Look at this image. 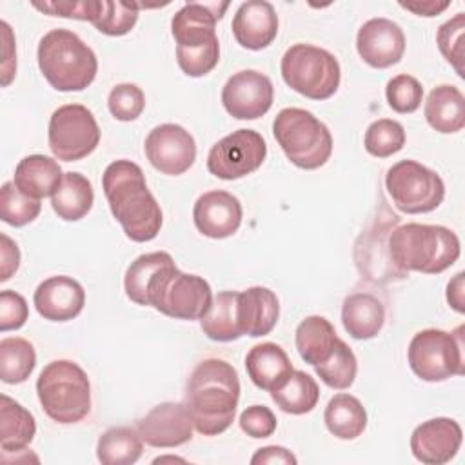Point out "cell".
I'll use <instances>...</instances> for the list:
<instances>
[{
	"label": "cell",
	"instance_id": "48",
	"mask_svg": "<svg viewBox=\"0 0 465 465\" xmlns=\"http://www.w3.org/2000/svg\"><path fill=\"white\" fill-rule=\"evenodd\" d=\"M2 38H4V60H2V85H9V82L16 74V51L13 33L7 22H0Z\"/></svg>",
	"mask_w": 465,
	"mask_h": 465
},
{
	"label": "cell",
	"instance_id": "12",
	"mask_svg": "<svg viewBox=\"0 0 465 465\" xmlns=\"http://www.w3.org/2000/svg\"><path fill=\"white\" fill-rule=\"evenodd\" d=\"M267 156V143L254 129H238L218 140L207 154V169L220 180H238L254 173Z\"/></svg>",
	"mask_w": 465,
	"mask_h": 465
},
{
	"label": "cell",
	"instance_id": "34",
	"mask_svg": "<svg viewBox=\"0 0 465 465\" xmlns=\"http://www.w3.org/2000/svg\"><path fill=\"white\" fill-rule=\"evenodd\" d=\"M36 365V352L25 338L11 336L0 341V380L4 383L25 381Z\"/></svg>",
	"mask_w": 465,
	"mask_h": 465
},
{
	"label": "cell",
	"instance_id": "39",
	"mask_svg": "<svg viewBox=\"0 0 465 465\" xmlns=\"http://www.w3.org/2000/svg\"><path fill=\"white\" fill-rule=\"evenodd\" d=\"M138 4L129 2H109L100 0L98 16L93 20V25L109 36L127 35L138 22Z\"/></svg>",
	"mask_w": 465,
	"mask_h": 465
},
{
	"label": "cell",
	"instance_id": "4",
	"mask_svg": "<svg viewBox=\"0 0 465 465\" xmlns=\"http://www.w3.org/2000/svg\"><path fill=\"white\" fill-rule=\"evenodd\" d=\"M36 58L44 78L56 91H84L96 78V54L69 29L45 33L38 44Z\"/></svg>",
	"mask_w": 465,
	"mask_h": 465
},
{
	"label": "cell",
	"instance_id": "44",
	"mask_svg": "<svg viewBox=\"0 0 465 465\" xmlns=\"http://www.w3.org/2000/svg\"><path fill=\"white\" fill-rule=\"evenodd\" d=\"M33 7L47 13L51 16H64V18H74V20H85L91 22L98 16L100 11V0H84V2H33Z\"/></svg>",
	"mask_w": 465,
	"mask_h": 465
},
{
	"label": "cell",
	"instance_id": "40",
	"mask_svg": "<svg viewBox=\"0 0 465 465\" xmlns=\"http://www.w3.org/2000/svg\"><path fill=\"white\" fill-rule=\"evenodd\" d=\"M385 96L392 111L400 114H409L421 105L423 87L411 74H396L387 82Z\"/></svg>",
	"mask_w": 465,
	"mask_h": 465
},
{
	"label": "cell",
	"instance_id": "36",
	"mask_svg": "<svg viewBox=\"0 0 465 465\" xmlns=\"http://www.w3.org/2000/svg\"><path fill=\"white\" fill-rule=\"evenodd\" d=\"M173 256L165 251H154L147 254H140L125 271L124 278V289L131 302L143 305L145 303V289L149 280L154 276V272L163 267L167 262H171Z\"/></svg>",
	"mask_w": 465,
	"mask_h": 465
},
{
	"label": "cell",
	"instance_id": "1",
	"mask_svg": "<svg viewBox=\"0 0 465 465\" xmlns=\"http://www.w3.org/2000/svg\"><path fill=\"white\" fill-rule=\"evenodd\" d=\"M109 209L133 242H151L162 229V209L145 183L143 171L131 160L111 162L102 174Z\"/></svg>",
	"mask_w": 465,
	"mask_h": 465
},
{
	"label": "cell",
	"instance_id": "18",
	"mask_svg": "<svg viewBox=\"0 0 465 465\" xmlns=\"http://www.w3.org/2000/svg\"><path fill=\"white\" fill-rule=\"evenodd\" d=\"M242 203L227 191L203 193L193 209L196 229L214 240L232 236L242 223Z\"/></svg>",
	"mask_w": 465,
	"mask_h": 465
},
{
	"label": "cell",
	"instance_id": "37",
	"mask_svg": "<svg viewBox=\"0 0 465 465\" xmlns=\"http://www.w3.org/2000/svg\"><path fill=\"white\" fill-rule=\"evenodd\" d=\"M363 145L365 151L376 158L392 156L405 145L403 125L391 118H380L367 127Z\"/></svg>",
	"mask_w": 465,
	"mask_h": 465
},
{
	"label": "cell",
	"instance_id": "32",
	"mask_svg": "<svg viewBox=\"0 0 465 465\" xmlns=\"http://www.w3.org/2000/svg\"><path fill=\"white\" fill-rule=\"evenodd\" d=\"M272 401L287 414H307L320 400V387L316 380L303 372L292 371L282 387L271 392Z\"/></svg>",
	"mask_w": 465,
	"mask_h": 465
},
{
	"label": "cell",
	"instance_id": "17",
	"mask_svg": "<svg viewBox=\"0 0 465 465\" xmlns=\"http://www.w3.org/2000/svg\"><path fill=\"white\" fill-rule=\"evenodd\" d=\"M461 427L450 418H430L420 423L411 434L412 456L427 465L450 461L461 447Z\"/></svg>",
	"mask_w": 465,
	"mask_h": 465
},
{
	"label": "cell",
	"instance_id": "51",
	"mask_svg": "<svg viewBox=\"0 0 465 465\" xmlns=\"http://www.w3.org/2000/svg\"><path fill=\"white\" fill-rule=\"evenodd\" d=\"M447 302L449 305L458 311L465 312V302H463V272H458L447 285Z\"/></svg>",
	"mask_w": 465,
	"mask_h": 465
},
{
	"label": "cell",
	"instance_id": "13",
	"mask_svg": "<svg viewBox=\"0 0 465 465\" xmlns=\"http://www.w3.org/2000/svg\"><path fill=\"white\" fill-rule=\"evenodd\" d=\"M143 149L151 165L169 176L183 174L196 160V142L178 124L156 125L147 134Z\"/></svg>",
	"mask_w": 465,
	"mask_h": 465
},
{
	"label": "cell",
	"instance_id": "5",
	"mask_svg": "<svg viewBox=\"0 0 465 465\" xmlns=\"http://www.w3.org/2000/svg\"><path fill=\"white\" fill-rule=\"evenodd\" d=\"M36 394L44 412L64 425L84 420L91 411L89 378L71 360L49 361L36 380Z\"/></svg>",
	"mask_w": 465,
	"mask_h": 465
},
{
	"label": "cell",
	"instance_id": "24",
	"mask_svg": "<svg viewBox=\"0 0 465 465\" xmlns=\"http://www.w3.org/2000/svg\"><path fill=\"white\" fill-rule=\"evenodd\" d=\"M64 178L58 162L45 154H29L22 158L15 169L13 183L18 191L33 200L53 196Z\"/></svg>",
	"mask_w": 465,
	"mask_h": 465
},
{
	"label": "cell",
	"instance_id": "20",
	"mask_svg": "<svg viewBox=\"0 0 465 465\" xmlns=\"http://www.w3.org/2000/svg\"><path fill=\"white\" fill-rule=\"evenodd\" d=\"M223 4H183L171 20V31L176 40V47H198L216 42V22L227 9Z\"/></svg>",
	"mask_w": 465,
	"mask_h": 465
},
{
	"label": "cell",
	"instance_id": "29",
	"mask_svg": "<svg viewBox=\"0 0 465 465\" xmlns=\"http://www.w3.org/2000/svg\"><path fill=\"white\" fill-rule=\"evenodd\" d=\"M36 423L33 414L7 394L0 396V447L4 452L25 450L33 441Z\"/></svg>",
	"mask_w": 465,
	"mask_h": 465
},
{
	"label": "cell",
	"instance_id": "43",
	"mask_svg": "<svg viewBox=\"0 0 465 465\" xmlns=\"http://www.w3.org/2000/svg\"><path fill=\"white\" fill-rule=\"evenodd\" d=\"M220 60V42H211L198 47H176V62L180 69L193 78L211 73Z\"/></svg>",
	"mask_w": 465,
	"mask_h": 465
},
{
	"label": "cell",
	"instance_id": "14",
	"mask_svg": "<svg viewBox=\"0 0 465 465\" xmlns=\"http://www.w3.org/2000/svg\"><path fill=\"white\" fill-rule=\"evenodd\" d=\"M274 100V87L267 74L243 69L234 73L222 89V104L236 120H256L263 116Z\"/></svg>",
	"mask_w": 465,
	"mask_h": 465
},
{
	"label": "cell",
	"instance_id": "16",
	"mask_svg": "<svg viewBox=\"0 0 465 465\" xmlns=\"http://www.w3.org/2000/svg\"><path fill=\"white\" fill-rule=\"evenodd\" d=\"M356 49L367 65L387 69L405 53L403 29L389 18H371L358 29Z\"/></svg>",
	"mask_w": 465,
	"mask_h": 465
},
{
	"label": "cell",
	"instance_id": "21",
	"mask_svg": "<svg viewBox=\"0 0 465 465\" xmlns=\"http://www.w3.org/2000/svg\"><path fill=\"white\" fill-rule=\"evenodd\" d=\"M232 35L236 42L251 51L265 49L278 35V15L265 0H247L240 4L232 16Z\"/></svg>",
	"mask_w": 465,
	"mask_h": 465
},
{
	"label": "cell",
	"instance_id": "31",
	"mask_svg": "<svg viewBox=\"0 0 465 465\" xmlns=\"http://www.w3.org/2000/svg\"><path fill=\"white\" fill-rule=\"evenodd\" d=\"M200 327L203 334L214 341H232L243 336L238 322V292H218L207 314L200 320Z\"/></svg>",
	"mask_w": 465,
	"mask_h": 465
},
{
	"label": "cell",
	"instance_id": "8",
	"mask_svg": "<svg viewBox=\"0 0 465 465\" xmlns=\"http://www.w3.org/2000/svg\"><path fill=\"white\" fill-rule=\"evenodd\" d=\"M283 82L311 100L331 98L341 80L340 62L327 49L311 44L291 45L280 64Z\"/></svg>",
	"mask_w": 465,
	"mask_h": 465
},
{
	"label": "cell",
	"instance_id": "25",
	"mask_svg": "<svg viewBox=\"0 0 465 465\" xmlns=\"http://www.w3.org/2000/svg\"><path fill=\"white\" fill-rule=\"evenodd\" d=\"M341 322L354 340H371L378 336L385 323V309L376 296L354 292L343 300Z\"/></svg>",
	"mask_w": 465,
	"mask_h": 465
},
{
	"label": "cell",
	"instance_id": "22",
	"mask_svg": "<svg viewBox=\"0 0 465 465\" xmlns=\"http://www.w3.org/2000/svg\"><path fill=\"white\" fill-rule=\"evenodd\" d=\"M280 316L276 294L262 285L238 292V322L242 334L260 338L269 334Z\"/></svg>",
	"mask_w": 465,
	"mask_h": 465
},
{
	"label": "cell",
	"instance_id": "2",
	"mask_svg": "<svg viewBox=\"0 0 465 465\" xmlns=\"http://www.w3.org/2000/svg\"><path fill=\"white\" fill-rule=\"evenodd\" d=\"M238 400V372L225 360L200 361L187 380L185 405L194 429L203 436H216L231 427Z\"/></svg>",
	"mask_w": 465,
	"mask_h": 465
},
{
	"label": "cell",
	"instance_id": "35",
	"mask_svg": "<svg viewBox=\"0 0 465 465\" xmlns=\"http://www.w3.org/2000/svg\"><path fill=\"white\" fill-rule=\"evenodd\" d=\"M314 371L327 387L341 391V389H349L354 383V378L358 372V361L352 349L343 340L338 338L331 358L323 363L314 365Z\"/></svg>",
	"mask_w": 465,
	"mask_h": 465
},
{
	"label": "cell",
	"instance_id": "38",
	"mask_svg": "<svg viewBox=\"0 0 465 465\" xmlns=\"http://www.w3.org/2000/svg\"><path fill=\"white\" fill-rule=\"evenodd\" d=\"M40 200H33L18 191L13 182H5L0 189V218L13 225L24 227L40 214Z\"/></svg>",
	"mask_w": 465,
	"mask_h": 465
},
{
	"label": "cell",
	"instance_id": "9",
	"mask_svg": "<svg viewBox=\"0 0 465 465\" xmlns=\"http://www.w3.org/2000/svg\"><path fill=\"white\" fill-rule=\"evenodd\" d=\"M461 332V325L454 332L441 329L416 332L407 351L411 371L423 381H445L450 376H461L465 371Z\"/></svg>",
	"mask_w": 465,
	"mask_h": 465
},
{
	"label": "cell",
	"instance_id": "10",
	"mask_svg": "<svg viewBox=\"0 0 465 465\" xmlns=\"http://www.w3.org/2000/svg\"><path fill=\"white\" fill-rule=\"evenodd\" d=\"M385 187L392 203L407 214L430 213L445 198L441 176L416 160H400L389 167Z\"/></svg>",
	"mask_w": 465,
	"mask_h": 465
},
{
	"label": "cell",
	"instance_id": "23",
	"mask_svg": "<svg viewBox=\"0 0 465 465\" xmlns=\"http://www.w3.org/2000/svg\"><path fill=\"white\" fill-rule=\"evenodd\" d=\"M245 369L251 381L269 392L282 387L294 371L287 352L272 341L254 345L245 356Z\"/></svg>",
	"mask_w": 465,
	"mask_h": 465
},
{
	"label": "cell",
	"instance_id": "28",
	"mask_svg": "<svg viewBox=\"0 0 465 465\" xmlns=\"http://www.w3.org/2000/svg\"><path fill=\"white\" fill-rule=\"evenodd\" d=\"M94 193L91 182L80 173H64V178L51 196L53 211L65 222L82 220L93 207Z\"/></svg>",
	"mask_w": 465,
	"mask_h": 465
},
{
	"label": "cell",
	"instance_id": "7",
	"mask_svg": "<svg viewBox=\"0 0 465 465\" xmlns=\"http://www.w3.org/2000/svg\"><path fill=\"white\" fill-rule=\"evenodd\" d=\"M272 134L291 163L300 169H318L331 158V131L311 111L282 109L272 122Z\"/></svg>",
	"mask_w": 465,
	"mask_h": 465
},
{
	"label": "cell",
	"instance_id": "45",
	"mask_svg": "<svg viewBox=\"0 0 465 465\" xmlns=\"http://www.w3.org/2000/svg\"><path fill=\"white\" fill-rule=\"evenodd\" d=\"M240 429L251 438H269L276 430V416L265 405H251L240 414Z\"/></svg>",
	"mask_w": 465,
	"mask_h": 465
},
{
	"label": "cell",
	"instance_id": "46",
	"mask_svg": "<svg viewBox=\"0 0 465 465\" xmlns=\"http://www.w3.org/2000/svg\"><path fill=\"white\" fill-rule=\"evenodd\" d=\"M29 316L27 302L22 294L15 291H2L0 292V331H16L20 329Z\"/></svg>",
	"mask_w": 465,
	"mask_h": 465
},
{
	"label": "cell",
	"instance_id": "30",
	"mask_svg": "<svg viewBox=\"0 0 465 465\" xmlns=\"http://www.w3.org/2000/svg\"><path fill=\"white\" fill-rule=\"evenodd\" d=\"M323 421L329 432L340 440H354L367 427V411L356 396L340 392L325 407Z\"/></svg>",
	"mask_w": 465,
	"mask_h": 465
},
{
	"label": "cell",
	"instance_id": "49",
	"mask_svg": "<svg viewBox=\"0 0 465 465\" xmlns=\"http://www.w3.org/2000/svg\"><path fill=\"white\" fill-rule=\"evenodd\" d=\"M298 460L296 456L287 450L285 447H278V445H269L263 449H258L254 452V456L251 458L252 465H260V463H287V465H294Z\"/></svg>",
	"mask_w": 465,
	"mask_h": 465
},
{
	"label": "cell",
	"instance_id": "26",
	"mask_svg": "<svg viewBox=\"0 0 465 465\" xmlns=\"http://www.w3.org/2000/svg\"><path fill=\"white\" fill-rule=\"evenodd\" d=\"M425 118L438 133L461 131L465 125V98L461 91L447 84L434 87L425 102Z\"/></svg>",
	"mask_w": 465,
	"mask_h": 465
},
{
	"label": "cell",
	"instance_id": "11",
	"mask_svg": "<svg viewBox=\"0 0 465 465\" xmlns=\"http://www.w3.org/2000/svg\"><path fill=\"white\" fill-rule=\"evenodd\" d=\"M47 142L54 158L76 162L98 147L100 127L85 105L67 104L51 114Z\"/></svg>",
	"mask_w": 465,
	"mask_h": 465
},
{
	"label": "cell",
	"instance_id": "50",
	"mask_svg": "<svg viewBox=\"0 0 465 465\" xmlns=\"http://www.w3.org/2000/svg\"><path fill=\"white\" fill-rule=\"evenodd\" d=\"M400 5L407 11H412L414 15H420V16H436L440 13H443L450 2H434V0H425V2H400Z\"/></svg>",
	"mask_w": 465,
	"mask_h": 465
},
{
	"label": "cell",
	"instance_id": "27",
	"mask_svg": "<svg viewBox=\"0 0 465 465\" xmlns=\"http://www.w3.org/2000/svg\"><path fill=\"white\" fill-rule=\"evenodd\" d=\"M294 341L300 358L314 367L331 358L338 341V334L327 318L314 314L300 322L296 327Z\"/></svg>",
	"mask_w": 465,
	"mask_h": 465
},
{
	"label": "cell",
	"instance_id": "41",
	"mask_svg": "<svg viewBox=\"0 0 465 465\" xmlns=\"http://www.w3.org/2000/svg\"><path fill=\"white\" fill-rule=\"evenodd\" d=\"M463 36H465V15L456 13L450 20L440 25L436 42L445 60L463 76Z\"/></svg>",
	"mask_w": 465,
	"mask_h": 465
},
{
	"label": "cell",
	"instance_id": "52",
	"mask_svg": "<svg viewBox=\"0 0 465 465\" xmlns=\"http://www.w3.org/2000/svg\"><path fill=\"white\" fill-rule=\"evenodd\" d=\"M163 461H185V460L183 458H176V456H160L153 463H163Z\"/></svg>",
	"mask_w": 465,
	"mask_h": 465
},
{
	"label": "cell",
	"instance_id": "19",
	"mask_svg": "<svg viewBox=\"0 0 465 465\" xmlns=\"http://www.w3.org/2000/svg\"><path fill=\"white\" fill-rule=\"evenodd\" d=\"M33 302L44 320L69 322L82 312L85 291L74 278L58 274L44 280L36 287Z\"/></svg>",
	"mask_w": 465,
	"mask_h": 465
},
{
	"label": "cell",
	"instance_id": "33",
	"mask_svg": "<svg viewBox=\"0 0 465 465\" xmlns=\"http://www.w3.org/2000/svg\"><path fill=\"white\" fill-rule=\"evenodd\" d=\"M143 450V440L136 429L113 427L107 429L96 443L98 461L104 465H131L136 463Z\"/></svg>",
	"mask_w": 465,
	"mask_h": 465
},
{
	"label": "cell",
	"instance_id": "47",
	"mask_svg": "<svg viewBox=\"0 0 465 465\" xmlns=\"http://www.w3.org/2000/svg\"><path fill=\"white\" fill-rule=\"evenodd\" d=\"M20 265V251L18 245L7 236L0 234V282H7Z\"/></svg>",
	"mask_w": 465,
	"mask_h": 465
},
{
	"label": "cell",
	"instance_id": "3",
	"mask_svg": "<svg viewBox=\"0 0 465 465\" xmlns=\"http://www.w3.org/2000/svg\"><path fill=\"white\" fill-rule=\"evenodd\" d=\"M460 238L443 225L412 222L396 227L389 236V258L401 274L443 272L460 258Z\"/></svg>",
	"mask_w": 465,
	"mask_h": 465
},
{
	"label": "cell",
	"instance_id": "42",
	"mask_svg": "<svg viewBox=\"0 0 465 465\" xmlns=\"http://www.w3.org/2000/svg\"><path fill=\"white\" fill-rule=\"evenodd\" d=\"M107 107L116 120L133 122L145 109V94L136 84H118L107 96Z\"/></svg>",
	"mask_w": 465,
	"mask_h": 465
},
{
	"label": "cell",
	"instance_id": "15",
	"mask_svg": "<svg viewBox=\"0 0 465 465\" xmlns=\"http://www.w3.org/2000/svg\"><path fill=\"white\" fill-rule=\"evenodd\" d=\"M193 418L185 403L165 401L153 407L142 420L136 423L140 438L160 449L178 447L193 438Z\"/></svg>",
	"mask_w": 465,
	"mask_h": 465
},
{
	"label": "cell",
	"instance_id": "6",
	"mask_svg": "<svg viewBox=\"0 0 465 465\" xmlns=\"http://www.w3.org/2000/svg\"><path fill=\"white\" fill-rule=\"evenodd\" d=\"M211 303V285L202 276L182 272L174 260L160 267L145 289V305L176 320H202Z\"/></svg>",
	"mask_w": 465,
	"mask_h": 465
}]
</instances>
